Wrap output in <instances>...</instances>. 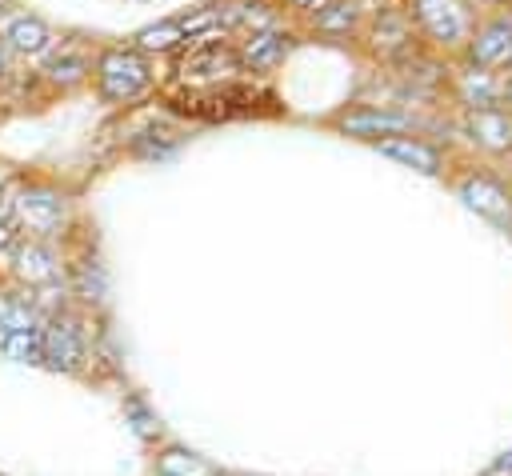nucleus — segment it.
Listing matches in <instances>:
<instances>
[{"label":"nucleus","mask_w":512,"mask_h":476,"mask_svg":"<svg viewBox=\"0 0 512 476\" xmlns=\"http://www.w3.org/2000/svg\"><path fill=\"white\" fill-rule=\"evenodd\" d=\"M16 220V200L8 192H0V224H12Z\"/></svg>","instance_id":"obj_24"},{"label":"nucleus","mask_w":512,"mask_h":476,"mask_svg":"<svg viewBox=\"0 0 512 476\" xmlns=\"http://www.w3.org/2000/svg\"><path fill=\"white\" fill-rule=\"evenodd\" d=\"M480 476H512V452L496 456V464H492V468H484Z\"/></svg>","instance_id":"obj_23"},{"label":"nucleus","mask_w":512,"mask_h":476,"mask_svg":"<svg viewBox=\"0 0 512 476\" xmlns=\"http://www.w3.org/2000/svg\"><path fill=\"white\" fill-rule=\"evenodd\" d=\"M156 476H220V472L188 448H164L156 456Z\"/></svg>","instance_id":"obj_15"},{"label":"nucleus","mask_w":512,"mask_h":476,"mask_svg":"<svg viewBox=\"0 0 512 476\" xmlns=\"http://www.w3.org/2000/svg\"><path fill=\"white\" fill-rule=\"evenodd\" d=\"M336 124H340V132H348V136H376V132H404V128H412L408 116H400V112H380V108L344 112Z\"/></svg>","instance_id":"obj_11"},{"label":"nucleus","mask_w":512,"mask_h":476,"mask_svg":"<svg viewBox=\"0 0 512 476\" xmlns=\"http://www.w3.org/2000/svg\"><path fill=\"white\" fill-rule=\"evenodd\" d=\"M352 20H356V8L352 4H324V8H316V28L320 32H348L352 28Z\"/></svg>","instance_id":"obj_21"},{"label":"nucleus","mask_w":512,"mask_h":476,"mask_svg":"<svg viewBox=\"0 0 512 476\" xmlns=\"http://www.w3.org/2000/svg\"><path fill=\"white\" fill-rule=\"evenodd\" d=\"M0 188H4V168H0Z\"/></svg>","instance_id":"obj_29"},{"label":"nucleus","mask_w":512,"mask_h":476,"mask_svg":"<svg viewBox=\"0 0 512 476\" xmlns=\"http://www.w3.org/2000/svg\"><path fill=\"white\" fill-rule=\"evenodd\" d=\"M376 48H384V52H392V56H404V52L412 48V36H408L404 16L384 12V16L376 20Z\"/></svg>","instance_id":"obj_17"},{"label":"nucleus","mask_w":512,"mask_h":476,"mask_svg":"<svg viewBox=\"0 0 512 476\" xmlns=\"http://www.w3.org/2000/svg\"><path fill=\"white\" fill-rule=\"evenodd\" d=\"M0 476H8V472H0Z\"/></svg>","instance_id":"obj_30"},{"label":"nucleus","mask_w":512,"mask_h":476,"mask_svg":"<svg viewBox=\"0 0 512 476\" xmlns=\"http://www.w3.org/2000/svg\"><path fill=\"white\" fill-rule=\"evenodd\" d=\"M72 292H76L84 304H100V300L108 296V276H104V268H100L96 260H80V264L72 268Z\"/></svg>","instance_id":"obj_16"},{"label":"nucleus","mask_w":512,"mask_h":476,"mask_svg":"<svg viewBox=\"0 0 512 476\" xmlns=\"http://www.w3.org/2000/svg\"><path fill=\"white\" fill-rule=\"evenodd\" d=\"M380 152L400 160V164H408V168H416V172H424V176L440 172V152L420 144V140H412V136H388V140H380Z\"/></svg>","instance_id":"obj_12"},{"label":"nucleus","mask_w":512,"mask_h":476,"mask_svg":"<svg viewBox=\"0 0 512 476\" xmlns=\"http://www.w3.org/2000/svg\"><path fill=\"white\" fill-rule=\"evenodd\" d=\"M0 356L12 364H40V324L0 328Z\"/></svg>","instance_id":"obj_14"},{"label":"nucleus","mask_w":512,"mask_h":476,"mask_svg":"<svg viewBox=\"0 0 512 476\" xmlns=\"http://www.w3.org/2000/svg\"><path fill=\"white\" fill-rule=\"evenodd\" d=\"M460 200L476 212V216H484L488 224H496V228H512V192L500 184V180H492V176H464L460 180Z\"/></svg>","instance_id":"obj_6"},{"label":"nucleus","mask_w":512,"mask_h":476,"mask_svg":"<svg viewBox=\"0 0 512 476\" xmlns=\"http://www.w3.org/2000/svg\"><path fill=\"white\" fill-rule=\"evenodd\" d=\"M288 48H292V36L260 28V32H252L248 44L240 48V64H248V68H256V72H268V68H276V64L288 56Z\"/></svg>","instance_id":"obj_9"},{"label":"nucleus","mask_w":512,"mask_h":476,"mask_svg":"<svg viewBox=\"0 0 512 476\" xmlns=\"http://www.w3.org/2000/svg\"><path fill=\"white\" fill-rule=\"evenodd\" d=\"M464 96L472 100V108H492L496 88L488 84V72H468L464 76Z\"/></svg>","instance_id":"obj_22"},{"label":"nucleus","mask_w":512,"mask_h":476,"mask_svg":"<svg viewBox=\"0 0 512 476\" xmlns=\"http://www.w3.org/2000/svg\"><path fill=\"white\" fill-rule=\"evenodd\" d=\"M292 4H296V8H312V12H316V8H324L328 0H292Z\"/></svg>","instance_id":"obj_26"},{"label":"nucleus","mask_w":512,"mask_h":476,"mask_svg":"<svg viewBox=\"0 0 512 476\" xmlns=\"http://www.w3.org/2000/svg\"><path fill=\"white\" fill-rule=\"evenodd\" d=\"M124 420L132 424V432H136L140 440H156V436H160V416L144 404V396H128V400H124Z\"/></svg>","instance_id":"obj_19"},{"label":"nucleus","mask_w":512,"mask_h":476,"mask_svg":"<svg viewBox=\"0 0 512 476\" xmlns=\"http://www.w3.org/2000/svg\"><path fill=\"white\" fill-rule=\"evenodd\" d=\"M40 364L52 372H64V376H72L88 364V336L72 312L60 308L40 320Z\"/></svg>","instance_id":"obj_1"},{"label":"nucleus","mask_w":512,"mask_h":476,"mask_svg":"<svg viewBox=\"0 0 512 476\" xmlns=\"http://www.w3.org/2000/svg\"><path fill=\"white\" fill-rule=\"evenodd\" d=\"M244 64H240V52L224 40V36H216V32H204V36H196L192 44H188V52H184V60L176 64V72H180V80H236V72H240Z\"/></svg>","instance_id":"obj_2"},{"label":"nucleus","mask_w":512,"mask_h":476,"mask_svg":"<svg viewBox=\"0 0 512 476\" xmlns=\"http://www.w3.org/2000/svg\"><path fill=\"white\" fill-rule=\"evenodd\" d=\"M136 44H140L144 52H168V48H176V44H188V36H184L180 20H164V24L144 28V32L136 36Z\"/></svg>","instance_id":"obj_18"},{"label":"nucleus","mask_w":512,"mask_h":476,"mask_svg":"<svg viewBox=\"0 0 512 476\" xmlns=\"http://www.w3.org/2000/svg\"><path fill=\"white\" fill-rule=\"evenodd\" d=\"M4 40H8L16 52L36 56V52H44V48L52 44V32H48V24L36 20V16H12L8 28H4Z\"/></svg>","instance_id":"obj_13"},{"label":"nucleus","mask_w":512,"mask_h":476,"mask_svg":"<svg viewBox=\"0 0 512 476\" xmlns=\"http://www.w3.org/2000/svg\"><path fill=\"white\" fill-rule=\"evenodd\" d=\"M4 64H8V56H4V44H0V72H4Z\"/></svg>","instance_id":"obj_28"},{"label":"nucleus","mask_w":512,"mask_h":476,"mask_svg":"<svg viewBox=\"0 0 512 476\" xmlns=\"http://www.w3.org/2000/svg\"><path fill=\"white\" fill-rule=\"evenodd\" d=\"M412 16L444 48L468 40V32H472V12L464 0H412Z\"/></svg>","instance_id":"obj_5"},{"label":"nucleus","mask_w":512,"mask_h":476,"mask_svg":"<svg viewBox=\"0 0 512 476\" xmlns=\"http://www.w3.org/2000/svg\"><path fill=\"white\" fill-rule=\"evenodd\" d=\"M84 72H88V60L80 52H60L44 64V76L52 84H76V80H84Z\"/></svg>","instance_id":"obj_20"},{"label":"nucleus","mask_w":512,"mask_h":476,"mask_svg":"<svg viewBox=\"0 0 512 476\" xmlns=\"http://www.w3.org/2000/svg\"><path fill=\"white\" fill-rule=\"evenodd\" d=\"M12 248H16V232H12V224H0V256Z\"/></svg>","instance_id":"obj_25"},{"label":"nucleus","mask_w":512,"mask_h":476,"mask_svg":"<svg viewBox=\"0 0 512 476\" xmlns=\"http://www.w3.org/2000/svg\"><path fill=\"white\" fill-rule=\"evenodd\" d=\"M96 80H100V92L108 100H132V96H140L148 88L152 68L132 48H108L100 56V64H96Z\"/></svg>","instance_id":"obj_3"},{"label":"nucleus","mask_w":512,"mask_h":476,"mask_svg":"<svg viewBox=\"0 0 512 476\" xmlns=\"http://www.w3.org/2000/svg\"><path fill=\"white\" fill-rule=\"evenodd\" d=\"M16 220L24 224V232H32V240L60 236V228L68 220V200L48 184H28L16 196Z\"/></svg>","instance_id":"obj_4"},{"label":"nucleus","mask_w":512,"mask_h":476,"mask_svg":"<svg viewBox=\"0 0 512 476\" xmlns=\"http://www.w3.org/2000/svg\"><path fill=\"white\" fill-rule=\"evenodd\" d=\"M12 276L32 292V288H48L60 280V256L52 252L48 240H24L12 252Z\"/></svg>","instance_id":"obj_7"},{"label":"nucleus","mask_w":512,"mask_h":476,"mask_svg":"<svg viewBox=\"0 0 512 476\" xmlns=\"http://www.w3.org/2000/svg\"><path fill=\"white\" fill-rule=\"evenodd\" d=\"M504 100H508V108H512V80L504 84Z\"/></svg>","instance_id":"obj_27"},{"label":"nucleus","mask_w":512,"mask_h":476,"mask_svg":"<svg viewBox=\"0 0 512 476\" xmlns=\"http://www.w3.org/2000/svg\"><path fill=\"white\" fill-rule=\"evenodd\" d=\"M468 136L488 148V152H508L512 148V116L508 112H496V108H472L468 120H464Z\"/></svg>","instance_id":"obj_8"},{"label":"nucleus","mask_w":512,"mask_h":476,"mask_svg":"<svg viewBox=\"0 0 512 476\" xmlns=\"http://www.w3.org/2000/svg\"><path fill=\"white\" fill-rule=\"evenodd\" d=\"M472 60L484 64V68L512 60V20H508V16H500V20H492V24H484V28L476 32V40H472Z\"/></svg>","instance_id":"obj_10"}]
</instances>
